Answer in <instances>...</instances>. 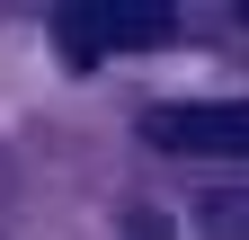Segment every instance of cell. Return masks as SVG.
<instances>
[{
	"mask_svg": "<svg viewBox=\"0 0 249 240\" xmlns=\"http://www.w3.org/2000/svg\"><path fill=\"white\" fill-rule=\"evenodd\" d=\"M142 142L160 152H205V160H249V98H187V107H151Z\"/></svg>",
	"mask_w": 249,
	"mask_h": 240,
	"instance_id": "cell-1",
	"label": "cell"
},
{
	"mask_svg": "<svg viewBox=\"0 0 249 240\" xmlns=\"http://www.w3.org/2000/svg\"><path fill=\"white\" fill-rule=\"evenodd\" d=\"M178 18L169 9H124V0H98V9H62V45L80 53V63H98V53H134V45H169Z\"/></svg>",
	"mask_w": 249,
	"mask_h": 240,
	"instance_id": "cell-2",
	"label": "cell"
},
{
	"mask_svg": "<svg viewBox=\"0 0 249 240\" xmlns=\"http://www.w3.org/2000/svg\"><path fill=\"white\" fill-rule=\"evenodd\" d=\"M240 18H249V9H240Z\"/></svg>",
	"mask_w": 249,
	"mask_h": 240,
	"instance_id": "cell-3",
	"label": "cell"
}]
</instances>
